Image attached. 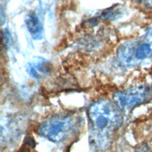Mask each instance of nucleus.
I'll return each instance as SVG.
<instances>
[{"mask_svg": "<svg viewBox=\"0 0 152 152\" xmlns=\"http://www.w3.org/2000/svg\"><path fill=\"white\" fill-rule=\"evenodd\" d=\"M118 105L107 100L93 102L87 109L89 120L90 145L97 152L108 148L111 138L123 123V118Z\"/></svg>", "mask_w": 152, "mask_h": 152, "instance_id": "nucleus-1", "label": "nucleus"}, {"mask_svg": "<svg viewBox=\"0 0 152 152\" xmlns=\"http://www.w3.org/2000/svg\"><path fill=\"white\" fill-rule=\"evenodd\" d=\"M75 118L72 115H57L44 120L38 128V133L53 143H61L72 135L76 129Z\"/></svg>", "mask_w": 152, "mask_h": 152, "instance_id": "nucleus-2", "label": "nucleus"}, {"mask_svg": "<svg viewBox=\"0 0 152 152\" xmlns=\"http://www.w3.org/2000/svg\"><path fill=\"white\" fill-rule=\"evenodd\" d=\"M119 61L125 66H132L152 56V30L134 42L124 43L118 52Z\"/></svg>", "mask_w": 152, "mask_h": 152, "instance_id": "nucleus-3", "label": "nucleus"}, {"mask_svg": "<svg viewBox=\"0 0 152 152\" xmlns=\"http://www.w3.org/2000/svg\"><path fill=\"white\" fill-rule=\"evenodd\" d=\"M152 100V86H138L114 94V101L122 110L132 109Z\"/></svg>", "mask_w": 152, "mask_h": 152, "instance_id": "nucleus-4", "label": "nucleus"}, {"mask_svg": "<svg viewBox=\"0 0 152 152\" xmlns=\"http://www.w3.org/2000/svg\"><path fill=\"white\" fill-rule=\"evenodd\" d=\"M25 22L29 33L34 39L39 40L43 38V26L39 22L37 14L34 11L26 13L25 17Z\"/></svg>", "mask_w": 152, "mask_h": 152, "instance_id": "nucleus-5", "label": "nucleus"}, {"mask_svg": "<svg viewBox=\"0 0 152 152\" xmlns=\"http://www.w3.org/2000/svg\"><path fill=\"white\" fill-rule=\"evenodd\" d=\"M29 64L36 69L38 72H42L43 74H47L51 71L50 63L47 60L43 59V58H36V60L29 63Z\"/></svg>", "mask_w": 152, "mask_h": 152, "instance_id": "nucleus-6", "label": "nucleus"}, {"mask_svg": "<svg viewBox=\"0 0 152 152\" xmlns=\"http://www.w3.org/2000/svg\"><path fill=\"white\" fill-rule=\"evenodd\" d=\"M1 35H2V42H3V44L8 46L10 42V33L9 32V30L7 28L6 29H3L2 32H1Z\"/></svg>", "mask_w": 152, "mask_h": 152, "instance_id": "nucleus-7", "label": "nucleus"}, {"mask_svg": "<svg viewBox=\"0 0 152 152\" xmlns=\"http://www.w3.org/2000/svg\"><path fill=\"white\" fill-rule=\"evenodd\" d=\"M133 152H149V147L148 144H143L137 147Z\"/></svg>", "mask_w": 152, "mask_h": 152, "instance_id": "nucleus-8", "label": "nucleus"}, {"mask_svg": "<svg viewBox=\"0 0 152 152\" xmlns=\"http://www.w3.org/2000/svg\"><path fill=\"white\" fill-rule=\"evenodd\" d=\"M29 148L28 145H24V147H22V148L19 149L18 152H30V151H29V148Z\"/></svg>", "mask_w": 152, "mask_h": 152, "instance_id": "nucleus-9", "label": "nucleus"}]
</instances>
